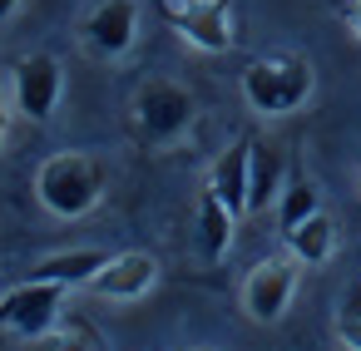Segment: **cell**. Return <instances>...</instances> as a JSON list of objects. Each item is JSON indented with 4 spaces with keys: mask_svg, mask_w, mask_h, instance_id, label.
<instances>
[{
    "mask_svg": "<svg viewBox=\"0 0 361 351\" xmlns=\"http://www.w3.org/2000/svg\"><path fill=\"white\" fill-rule=\"evenodd\" d=\"M60 94H65V70H60V60H55V55H45V50H40V55L16 60V70H11V104H16V114H20V119L45 124V119L55 114Z\"/></svg>",
    "mask_w": 361,
    "mask_h": 351,
    "instance_id": "6",
    "label": "cell"
},
{
    "mask_svg": "<svg viewBox=\"0 0 361 351\" xmlns=\"http://www.w3.org/2000/svg\"><path fill=\"white\" fill-rule=\"evenodd\" d=\"M208 188L228 203L233 218H247V139H238L233 149L218 154V164L208 173Z\"/></svg>",
    "mask_w": 361,
    "mask_h": 351,
    "instance_id": "12",
    "label": "cell"
},
{
    "mask_svg": "<svg viewBox=\"0 0 361 351\" xmlns=\"http://www.w3.org/2000/svg\"><path fill=\"white\" fill-rule=\"evenodd\" d=\"M287 159L267 139H247V213H267L282 193Z\"/></svg>",
    "mask_w": 361,
    "mask_h": 351,
    "instance_id": "11",
    "label": "cell"
},
{
    "mask_svg": "<svg viewBox=\"0 0 361 351\" xmlns=\"http://www.w3.org/2000/svg\"><path fill=\"white\" fill-rule=\"evenodd\" d=\"M6 129H11V109H6V85H0V149H6Z\"/></svg>",
    "mask_w": 361,
    "mask_h": 351,
    "instance_id": "20",
    "label": "cell"
},
{
    "mask_svg": "<svg viewBox=\"0 0 361 351\" xmlns=\"http://www.w3.org/2000/svg\"><path fill=\"white\" fill-rule=\"evenodd\" d=\"M169 20H173V30H178L193 50H203V55H228L233 40H238V20H233V6H228V0H223V6H198V11H173Z\"/></svg>",
    "mask_w": 361,
    "mask_h": 351,
    "instance_id": "9",
    "label": "cell"
},
{
    "mask_svg": "<svg viewBox=\"0 0 361 351\" xmlns=\"http://www.w3.org/2000/svg\"><path fill=\"white\" fill-rule=\"evenodd\" d=\"M356 183H361V168H356Z\"/></svg>",
    "mask_w": 361,
    "mask_h": 351,
    "instance_id": "22",
    "label": "cell"
},
{
    "mask_svg": "<svg viewBox=\"0 0 361 351\" xmlns=\"http://www.w3.org/2000/svg\"><path fill=\"white\" fill-rule=\"evenodd\" d=\"M297 282H302V262H297L292 252L262 257V262L247 272V282H243V312H247L257 326L282 321L287 307H292V297H297Z\"/></svg>",
    "mask_w": 361,
    "mask_h": 351,
    "instance_id": "4",
    "label": "cell"
},
{
    "mask_svg": "<svg viewBox=\"0 0 361 351\" xmlns=\"http://www.w3.org/2000/svg\"><path fill=\"white\" fill-rule=\"evenodd\" d=\"M238 223L243 218H233L228 203L213 188H203L198 193V208H193V247H198V257L203 262H223L228 247H233V238H238Z\"/></svg>",
    "mask_w": 361,
    "mask_h": 351,
    "instance_id": "10",
    "label": "cell"
},
{
    "mask_svg": "<svg viewBox=\"0 0 361 351\" xmlns=\"http://www.w3.org/2000/svg\"><path fill=\"white\" fill-rule=\"evenodd\" d=\"M193 114H198V104H193V94H188V85H178V80H144L139 85V94H134V134L144 139V144H178L188 129H193Z\"/></svg>",
    "mask_w": 361,
    "mask_h": 351,
    "instance_id": "3",
    "label": "cell"
},
{
    "mask_svg": "<svg viewBox=\"0 0 361 351\" xmlns=\"http://www.w3.org/2000/svg\"><path fill=\"white\" fill-rule=\"evenodd\" d=\"M331 326H336V341H341L346 351H361V282H351V287L341 292V307H336Z\"/></svg>",
    "mask_w": 361,
    "mask_h": 351,
    "instance_id": "16",
    "label": "cell"
},
{
    "mask_svg": "<svg viewBox=\"0 0 361 351\" xmlns=\"http://www.w3.org/2000/svg\"><path fill=\"white\" fill-rule=\"evenodd\" d=\"M35 198L55 218H85L104 198V164L94 154H50L35 173Z\"/></svg>",
    "mask_w": 361,
    "mask_h": 351,
    "instance_id": "1",
    "label": "cell"
},
{
    "mask_svg": "<svg viewBox=\"0 0 361 351\" xmlns=\"http://www.w3.org/2000/svg\"><path fill=\"white\" fill-rule=\"evenodd\" d=\"M16 6H20V0H0V20H11V16H16Z\"/></svg>",
    "mask_w": 361,
    "mask_h": 351,
    "instance_id": "21",
    "label": "cell"
},
{
    "mask_svg": "<svg viewBox=\"0 0 361 351\" xmlns=\"http://www.w3.org/2000/svg\"><path fill=\"white\" fill-rule=\"evenodd\" d=\"M198 6H223V0H164V11H198Z\"/></svg>",
    "mask_w": 361,
    "mask_h": 351,
    "instance_id": "19",
    "label": "cell"
},
{
    "mask_svg": "<svg viewBox=\"0 0 361 351\" xmlns=\"http://www.w3.org/2000/svg\"><path fill=\"white\" fill-rule=\"evenodd\" d=\"M35 351H104V346L85 326H50L45 336H35Z\"/></svg>",
    "mask_w": 361,
    "mask_h": 351,
    "instance_id": "17",
    "label": "cell"
},
{
    "mask_svg": "<svg viewBox=\"0 0 361 351\" xmlns=\"http://www.w3.org/2000/svg\"><path fill=\"white\" fill-rule=\"evenodd\" d=\"M65 292H70V287H60V282H40V277L11 287L6 297H0V326L16 331V336H25V341L45 336L50 326H60Z\"/></svg>",
    "mask_w": 361,
    "mask_h": 351,
    "instance_id": "5",
    "label": "cell"
},
{
    "mask_svg": "<svg viewBox=\"0 0 361 351\" xmlns=\"http://www.w3.org/2000/svg\"><path fill=\"white\" fill-rule=\"evenodd\" d=\"M307 94H312V65H307V55H297V50L262 55V60H252V65L243 70V99H247V109H257V114H267V119L302 109Z\"/></svg>",
    "mask_w": 361,
    "mask_h": 351,
    "instance_id": "2",
    "label": "cell"
},
{
    "mask_svg": "<svg viewBox=\"0 0 361 351\" xmlns=\"http://www.w3.org/2000/svg\"><path fill=\"white\" fill-rule=\"evenodd\" d=\"M139 40V0H99L85 20V45L99 60H119L129 55Z\"/></svg>",
    "mask_w": 361,
    "mask_h": 351,
    "instance_id": "7",
    "label": "cell"
},
{
    "mask_svg": "<svg viewBox=\"0 0 361 351\" xmlns=\"http://www.w3.org/2000/svg\"><path fill=\"white\" fill-rule=\"evenodd\" d=\"M341 25H346V35L361 45V0H346V6H341Z\"/></svg>",
    "mask_w": 361,
    "mask_h": 351,
    "instance_id": "18",
    "label": "cell"
},
{
    "mask_svg": "<svg viewBox=\"0 0 361 351\" xmlns=\"http://www.w3.org/2000/svg\"><path fill=\"white\" fill-rule=\"evenodd\" d=\"M282 238H287V252H292L302 267H322V262L336 252V223H331L326 208H317L312 218H302V223L287 228Z\"/></svg>",
    "mask_w": 361,
    "mask_h": 351,
    "instance_id": "13",
    "label": "cell"
},
{
    "mask_svg": "<svg viewBox=\"0 0 361 351\" xmlns=\"http://www.w3.org/2000/svg\"><path fill=\"white\" fill-rule=\"evenodd\" d=\"M154 287H159V262L149 252H114L90 282V292L104 302H144Z\"/></svg>",
    "mask_w": 361,
    "mask_h": 351,
    "instance_id": "8",
    "label": "cell"
},
{
    "mask_svg": "<svg viewBox=\"0 0 361 351\" xmlns=\"http://www.w3.org/2000/svg\"><path fill=\"white\" fill-rule=\"evenodd\" d=\"M322 208V198H317V188L312 183H282V193H277V228L287 233V228H297L302 218H312Z\"/></svg>",
    "mask_w": 361,
    "mask_h": 351,
    "instance_id": "15",
    "label": "cell"
},
{
    "mask_svg": "<svg viewBox=\"0 0 361 351\" xmlns=\"http://www.w3.org/2000/svg\"><path fill=\"white\" fill-rule=\"evenodd\" d=\"M109 257H114V252H104V247H75V252H55V257H45L30 277H40V282H60V287H90L94 272H99Z\"/></svg>",
    "mask_w": 361,
    "mask_h": 351,
    "instance_id": "14",
    "label": "cell"
}]
</instances>
